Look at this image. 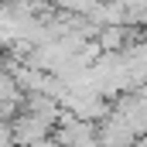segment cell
Masks as SVG:
<instances>
[{"instance_id": "1", "label": "cell", "mask_w": 147, "mask_h": 147, "mask_svg": "<svg viewBox=\"0 0 147 147\" xmlns=\"http://www.w3.org/2000/svg\"><path fill=\"white\" fill-rule=\"evenodd\" d=\"M0 147H14V130L0 120Z\"/></svg>"}, {"instance_id": "2", "label": "cell", "mask_w": 147, "mask_h": 147, "mask_svg": "<svg viewBox=\"0 0 147 147\" xmlns=\"http://www.w3.org/2000/svg\"><path fill=\"white\" fill-rule=\"evenodd\" d=\"M38 147H65V144H51V140H41Z\"/></svg>"}]
</instances>
